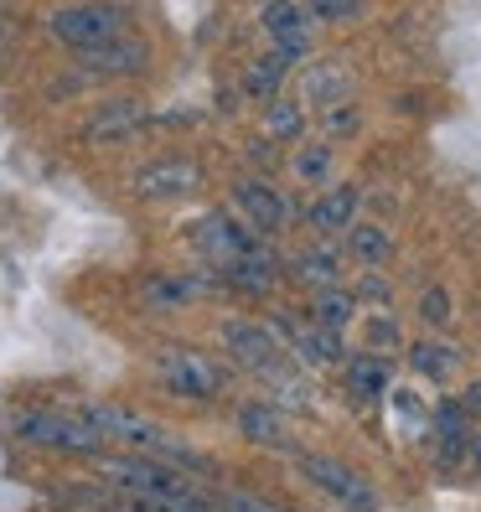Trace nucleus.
Listing matches in <instances>:
<instances>
[{"mask_svg":"<svg viewBox=\"0 0 481 512\" xmlns=\"http://www.w3.org/2000/svg\"><path fill=\"white\" fill-rule=\"evenodd\" d=\"M42 26L68 57H83V52H94V47H104L114 37L140 32L130 0H57V6L42 16Z\"/></svg>","mask_w":481,"mask_h":512,"instance_id":"obj_5","label":"nucleus"},{"mask_svg":"<svg viewBox=\"0 0 481 512\" xmlns=\"http://www.w3.org/2000/svg\"><path fill=\"white\" fill-rule=\"evenodd\" d=\"M337 244H342V259L357 264V269H394V259H399V238L383 223H368V218H357Z\"/></svg>","mask_w":481,"mask_h":512,"instance_id":"obj_20","label":"nucleus"},{"mask_svg":"<svg viewBox=\"0 0 481 512\" xmlns=\"http://www.w3.org/2000/svg\"><path fill=\"white\" fill-rule=\"evenodd\" d=\"M419 316H425L430 331H445L450 316H456V306H450V290H445V285H430L425 295H419Z\"/></svg>","mask_w":481,"mask_h":512,"instance_id":"obj_32","label":"nucleus"},{"mask_svg":"<svg viewBox=\"0 0 481 512\" xmlns=\"http://www.w3.org/2000/svg\"><path fill=\"white\" fill-rule=\"evenodd\" d=\"M182 244L218 275L223 295H275L285 280V254L275 249V238L254 233L228 207H202L192 223H182Z\"/></svg>","mask_w":481,"mask_h":512,"instance_id":"obj_1","label":"nucleus"},{"mask_svg":"<svg viewBox=\"0 0 481 512\" xmlns=\"http://www.w3.org/2000/svg\"><path fill=\"white\" fill-rule=\"evenodd\" d=\"M73 63L94 83H135V78L150 73V42L140 32H130V37H114V42H104L94 52L73 57Z\"/></svg>","mask_w":481,"mask_h":512,"instance_id":"obj_15","label":"nucleus"},{"mask_svg":"<svg viewBox=\"0 0 481 512\" xmlns=\"http://www.w3.org/2000/svg\"><path fill=\"white\" fill-rule=\"evenodd\" d=\"M285 280H295L300 290H332V285H342L347 280V259H342V249L337 244H306V249H295V254H285Z\"/></svg>","mask_w":481,"mask_h":512,"instance_id":"obj_18","label":"nucleus"},{"mask_svg":"<svg viewBox=\"0 0 481 512\" xmlns=\"http://www.w3.org/2000/svg\"><path fill=\"white\" fill-rule=\"evenodd\" d=\"M352 326H357V352H373V357L399 363V352H404V326H399V311H394V306H363Z\"/></svg>","mask_w":481,"mask_h":512,"instance_id":"obj_24","label":"nucleus"},{"mask_svg":"<svg viewBox=\"0 0 481 512\" xmlns=\"http://www.w3.org/2000/svg\"><path fill=\"white\" fill-rule=\"evenodd\" d=\"M73 409L104 435L109 450H130V456L166 461V466H176V471H187V476H197V481H207V487H213V476H218L213 456H207V450H197L187 435H176L171 425H161L156 414L130 409V404H119V399H78Z\"/></svg>","mask_w":481,"mask_h":512,"instance_id":"obj_2","label":"nucleus"},{"mask_svg":"<svg viewBox=\"0 0 481 512\" xmlns=\"http://www.w3.org/2000/svg\"><path fill=\"white\" fill-rule=\"evenodd\" d=\"M254 383H259V394L275 404V409H285V414H311L316 409V378L300 368L295 357H290V363H280V368H269Z\"/></svg>","mask_w":481,"mask_h":512,"instance_id":"obj_21","label":"nucleus"},{"mask_svg":"<svg viewBox=\"0 0 481 512\" xmlns=\"http://www.w3.org/2000/svg\"><path fill=\"white\" fill-rule=\"evenodd\" d=\"M357 130H363V109H357V99H347V104H332V109H321V114H316V130H311V135H321V140L342 145V140H352Z\"/></svg>","mask_w":481,"mask_h":512,"instance_id":"obj_29","label":"nucleus"},{"mask_svg":"<svg viewBox=\"0 0 481 512\" xmlns=\"http://www.w3.org/2000/svg\"><path fill=\"white\" fill-rule=\"evenodd\" d=\"M161 125V114L150 109L145 99H135V94H109V99H99L94 109L83 114V125H78V135H83V145H130V140H140V135H150Z\"/></svg>","mask_w":481,"mask_h":512,"instance_id":"obj_11","label":"nucleus"},{"mask_svg":"<svg viewBox=\"0 0 481 512\" xmlns=\"http://www.w3.org/2000/svg\"><path fill=\"white\" fill-rule=\"evenodd\" d=\"M207 497H213V512H295L290 502L269 497V492H254V487H233V481H213Z\"/></svg>","mask_w":481,"mask_h":512,"instance_id":"obj_27","label":"nucleus"},{"mask_svg":"<svg viewBox=\"0 0 481 512\" xmlns=\"http://www.w3.org/2000/svg\"><path fill=\"white\" fill-rule=\"evenodd\" d=\"M461 409L476 419V425H481V383H466V394H461Z\"/></svg>","mask_w":481,"mask_h":512,"instance_id":"obj_33","label":"nucleus"},{"mask_svg":"<svg viewBox=\"0 0 481 512\" xmlns=\"http://www.w3.org/2000/svg\"><path fill=\"white\" fill-rule=\"evenodd\" d=\"M228 213L233 218H244L254 233H264V238H280V233H290L295 223H300V207H295V197L285 192V187H275L269 176H233L228 182Z\"/></svg>","mask_w":481,"mask_h":512,"instance_id":"obj_10","label":"nucleus"},{"mask_svg":"<svg viewBox=\"0 0 481 512\" xmlns=\"http://www.w3.org/2000/svg\"><path fill=\"white\" fill-rule=\"evenodd\" d=\"M306 11L316 26H347L368 16V0H306Z\"/></svg>","mask_w":481,"mask_h":512,"instance_id":"obj_31","label":"nucleus"},{"mask_svg":"<svg viewBox=\"0 0 481 512\" xmlns=\"http://www.w3.org/2000/svg\"><path fill=\"white\" fill-rule=\"evenodd\" d=\"M388 409H394V425L409 435V440H419V435H425L430 430V404L425 399H419L414 394V388H404V383H394V388H388V399H383Z\"/></svg>","mask_w":481,"mask_h":512,"instance_id":"obj_28","label":"nucleus"},{"mask_svg":"<svg viewBox=\"0 0 481 512\" xmlns=\"http://www.w3.org/2000/svg\"><path fill=\"white\" fill-rule=\"evenodd\" d=\"M404 363L425 378V383H456V373H461V347L445 337V331H425V337H414V342H404Z\"/></svg>","mask_w":481,"mask_h":512,"instance_id":"obj_19","label":"nucleus"},{"mask_svg":"<svg viewBox=\"0 0 481 512\" xmlns=\"http://www.w3.org/2000/svg\"><path fill=\"white\" fill-rule=\"evenodd\" d=\"M233 430L244 435L249 445H259V450H275V456H300V440H295L290 414L275 409L264 394H249V399L233 404Z\"/></svg>","mask_w":481,"mask_h":512,"instance_id":"obj_13","label":"nucleus"},{"mask_svg":"<svg viewBox=\"0 0 481 512\" xmlns=\"http://www.w3.org/2000/svg\"><path fill=\"white\" fill-rule=\"evenodd\" d=\"M57 512H73V507H57Z\"/></svg>","mask_w":481,"mask_h":512,"instance_id":"obj_34","label":"nucleus"},{"mask_svg":"<svg viewBox=\"0 0 481 512\" xmlns=\"http://www.w3.org/2000/svg\"><path fill=\"white\" fill-rule=\"evenodd\" d=\"M145 373L156 378V388L176 404H223L233 394V368L218 352L192 347V342H156L145 352Z\"/></svg>","mask_w":481,"mask_h":512,"instance_id":"obj_4","label":"nucleus"},{"mask_svg":"<svg viewBox=\"0 0 481 512\" xmlns=\"http://www.w3.org/2000/svg\"><path fill=\"white\" fill-rule=\"evenodd\" d=\"M218 347H223V363L233 373H244V378H264L269 368L290 363V352H285V342L275 337V331H269V321L244 316V311L218 321Z\"/></svg>","mask_w":481,"mask_h":512,"instance_id":"obj_8","label":"nucleus"},{"mask_svg":"<svg viewBox=\"0 0 481 512\" xmlns=\"http://www.w3.org/2000/svg\"><path fill=\"white\" fill-rule=\"evenodd\" d=\"M202 182H207V171L197 156H187V150H156V156H145L130 171V197L145 207H176V202L197 197Z\"/></svg>","mask_w":481,"mask_h":512,"instance_id":"obj_6","label":"nucleus"},{"mask_svg":"<svg viewBox=\"0 0 481 512\" xmlns=\"http://www.w3.org/2000/svg\"><path fill=\"white\" fill-rule=\"evenodd\" d=\"M337 373H342V394L357 414H378V404L388 399V388H394V363L373 357V352H347V363Z\"/></svg>","mask_w":481,"mask_h":512,"instance_id":"obj_16","label":"nucleus"},{"mask_svg":"<svg viewBox=\"0 0 481 512\" xmlns=\"http://www.w3.org/2000/svg\"><path fill=\"white\" fill-rule=\"evenodd\" d=\"M223 285L207 264H182V269H145V275L135 280V300L145 311L156 316H182L192 306H202V300H218Z\"/></svg>","mask_w":481,"mask_h":512,"instance_id":"obj_7","label":"nucleus"},{"mask_svg":"<svg viewBox=\"0 0 481 512\" xmlns=\"http://www.w3.org/2000/svg\"><path fill=\"white\" fill-rule=\"evenodd\" d=\"M295 99L306 104V114H321V109H332V104H347V99H357V73H352L347 63H332V57H316V63L300 68Z\"/></svg>","mask_w":481,"mask_h":512,"instance_id":"obj_17","label":"nucleus"},{"mask_svg":"<svg viewBox=\"0 0 481 512\" xmlns=\"http://www.w3.org/2000/svg\"><path fill=\"white\" fill-rule=\"evenodd\" d=\"M357 218H363V187L357 182H332L300 207V223L311 228V238H326V244H337Z\"/></svg>","mask_w":481,"mask_h":512,"instance_id":"obj_14","label":"nucleus"},{"mask_svg":"<svg viewBox=\"0 0 481 512\" xmlns=\"http://www.w3.org/2000/svg\"><path fill=\"white\" fill-rule=\"evenodd\" d=\"M259 32L269 42H316L321 26L311 21L306 0H259Z\"/></svg>","mask_w":481,"mask_h":512,"instance_id":"obj_23","label":"nucleus"},{"mask_svg":"<svg viewBox=\"0 0 481 512\" xmlns=\"http://www.w3.org/2000/svg\"><path fill=\"white\" fill-rule=\"evenodd\" d=\"M316 42H269L264 52H254V63L244 68V99L249 104H269L285 94V83L295 68L311 63Z\"/></svg>","mask_w":481,"mask_h":512,"instance_id":"obj_12","label":"nucleus"},{"mask_svg":"<svg viewBox=\"0 0 481 512\" xmlns=\"http://www.w3.org/2000/svg\"><path fill=\"white\" fill-rule=\"evenodd\" d=\"M264 135H269V140H285V145L306 140V135H311V114H306V104H300L295 94L269 99V104H264Z\"/></svg>","mask_w":481,"mask_h":512,"instance_id":"obj_26","label":"nucleus"},{"mask_svg":"<svg viewBox=\"0 0 481 512\" xmlns=\"http://www.w3.org/2000/svg\"><path fill=\"white\" fill-rule=\"evenodd\" d=\"M357 306H394V285H388V269H357V280L347 285Z\"/></svg>","mask_w":481,"mask_h":512,"instance_id":"obj_30","label":"nucleus"},{"mask_svg":"<svg viewBox=\"0 0 481 512\" xmlns=\"http://www.w3.org/2000/svg\"><path fill=\"white\" fill-rule=\"evenodd\" d=\"M6 435L26 450H37V456H57V461H94L109 450L104 435L73 404H11Z\"/></svg>","mask_w":481,"mask_h":512,"instance_id":"obj_3","label":"nucleus"},{"mask_svg":"<svg viewBox=\"0 0 481 512\" xmlns=\"http://www.w3.org/2000/svg\"><path fill=\"white\" fill-rule=\"evenodd\" d=\"M295 471H300V481H306L316 497H326V502L342 507V512H383L378 487H373V481L357 471V466H347V461H337V456L300 450V456H295Z\"/></svg>","mask_w":481,"mask_h":512,"instance_id":"obj_9","label":"nucleus"},{"mask_svg":"<svg viewBox=\"0 0 481 512\" xmlns=\"http://www.w3.org/2000/svg\"><path fill=\"white\" fill-rule=\"evenodd\" d=\"M337 171H342V145L332 140H321V135H306V140H295L290 145V176L300 187H332L337 182Z\"/></svg>","mask_w":481,"mask_h":512,"instance_id":"obj_22","label":"nucleus"},{"mask_svg":"<svg viewBox=\"0 0 481 512\" xmlns=\"http://www.w3.org/2000/svg\"><path fill=\"white\" fill-rule=\"evenodd\" d=\"M357 300H352V290L347 285H332V290H311L306 295V306H300V316L306 321H316V326H326V331H342L347 337V326L357 321Z\"/></svg>","mask_w":481,"mask_h":512,"instance_id":"obj_25","label":"nucleus"}]
</instances>
